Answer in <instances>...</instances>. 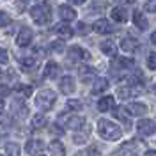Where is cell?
<instances>
[{
  "label": "cell",
  "mask_w": 156,
  "mask_h": 156,
  "mask_svg": "<svg viewBox=\"0 0 156 156\" xmlns=\"http://www.w3.org/2000/svg\"><path fill=\"white\" fill-rule=\"evenodd\" d=\"M98 133L103 136L105 140H119L121 138V129L117 124H114L112 121H107V119H99L98 121Z\"/></svg>",
  "instance_id": "cell-1"
},
{
  "label": "cell",
  "mask_w": 156,
  "mask_h": 156,
  "mask_svg": "<svg viewBox=\"0 0 156 156\" xmlns=\"http://www.w3.org/2000/svg\"><path fill=\"white\" fill-rule=\"evenodd\" d=\"M30 16L37 25H46L51 20V11H50L48 4H37L30 9Z\"/></svg>",
  "instance_id": "cell-2"
},
{
  "label": "cell",
  "mask_w": 156,
  "mask_h": 156,
  "mask_svg": "<svg viewBox=\"0 0 156 156\" xmlns=\"http://www.w3.org/2000/svg\"><path fill=\"white\" fill-rule=\"evenodd\" d=\"M55 99H57L55 92L50 90V89H44V90H41V92L37 94V98H36V105H37L43 112H46V110H50V108L55 105Z\"/></svg>",
  "instance_id": "cell-3"
},
{
  "label": "cell",
  "mask_w": 156,
  "mask_h": 156,
  "mask_svg": "<svg viewBox=\"0 0 156 156\" xmlns=\"http://www.w3.org/2000/svg\"><path fill=\"white\" fill-rule=\"evenodd\" d=\"M136 131L140 133L142 136H149V135H153L156 131V124H154V121H151V119H142L138 124H136Z\"/></svg>",
  "instance_id": "cell-4"
},
{
  "label": "cell",
  "mask_w": 156,
  "mask_h": 156,
  "mask_svg": "<svg viewBox=\"0 0 156 156\" xmlns=\"http://www.w3.org/2000/svg\"><path fill=\"white\" fill-rule=\"evenodd\" d=\"M32 39H34V32L29 29V27H23V29L20 30L18 37H16V43H18V46H29L30 43H32Z\"/></svg>",
  "instance_id": "cell-5"
},
{
  "label": "cell",
  "mask_w": 156,
  "mask_h": 156,
  "mask_svg": "<svg viewBox=\"0 0 156 156\" xmlns=\"http://www.w3.org/2000/svg\"><path fill=\"white\" fill-rule=\"evenodd\" d=\"M68 55L71 60H89L90 58V53H89L87 50H83L82 46H71Z\"/></svg>",
  "instance_id": "cell-6"
},
{
  "label": "cell",
  "mask_w": 156,
  "mask_h": 156,
  "mask_svg": "<svg viewBox=\"0 0 156 156\" xmlns=\"http://www.w3.org/2000/svg\"><path fill=\"white\" fill-rule=\"evenodd\" d=\"M25 149H27V153L30 156H39V154H43V151H44V144L41 140H29Z\"/></svg>",
  "instance_id": "cell-7"
},
{
  "label": "cell",
  "mask_w": 156,
  "mask_h": 156,
  "mask_svg": "<svg viewBox=\"0 0 156 156\" xmlns=\"http://www.w3.org/2000/svg\"><path fill=\"white\" fill-rule=\"evenodd\" d=\"M92 29L96 30L98 34H112V32H114V25H112L108 20L101 18V20H98L96 23L92 25Z\"/></svg>",
  "instance_id": "cell-8"
},
{
  "label": "cell",
  "mask_w": 156,
  "mask_h": 156,
  "mask_svg": "<svg viewBox=\"0 0 156 156\" xmlns=\"http://www.w3.org/2000/svg\"><path fill=\"white\" fill-rule=\"evenodd\" d=\"M126 112L133 117H140V115H144V114H147V107L142 105V103H129L126 107Z\"/></svg>",
  "instance_id": "cell-9"
},
{
  "label": "cell",
  "mask_w": 156,
  "mask_h": 156,
  "mask_svg": "<svg viewBox=\"0 0 156 156\" xmlns=\"http://www.w3.org/2000/svg\"><path fill=\"white\" fill-rule=\"evenodd\" d=\"M83 124H85V119H83V117H80V115H71V117H68V121H66V128L75 129V131L82 129Z\"/></svg>",
  "instance_id": "cell-10"
},
{
  "label": "cell",
  "mask_w": 156,
  "mask_h": 156,
  "mask_svg": "<svg viewBox=\"0 0 156 156\" xmlns=\"http://www.w3.org/2000/svg\"><path fill=\"white\" fill-rule=\"evenodd\" d=\"M58 16L64 21H73V20L76 18V11L73 9L71 5H60L58 7Z\"/></svg>",
  "instance_id": "cell-11"
},
{
  "label": "cell",
  "mask_w": 156,
  "mask_h": 156,
  "mask_svg": "<svg viewBox=\"0 0 156 156\" xmlns=\"http://www.w3.org/2000/svg\"><path fill=\"white\" fill-rule=\"evenodd\" d=\"M114 107H115V99H114V96H105V98H101V99L98 101L99 112H108V110H112Z\"/></svg>",
  "instance_id": "cell-12"
},
{
  "label": "cell",
  "mask_w": 156,
  "mask_h": 156,
  "mask_svg": "<svg viewBox=\"0 0 156 156\" xmlns=\"http://www.w3.org/2000/svg\"><path fill=\"white\" fill-rule=\"evenodd\" d=\"M48 151L51 156H66V149L62 146V142H58V140H51L50 142Z\"/></svg>",
  "instance_id": "cell-13"
},
{
  "label": "cell",
  "mask_w": 156,
  "mask_h": 156,
  "mask_svg": "<svg viewBox=\"0 0 156 156\" xmlns=\"http://www.w3.org/2000/svg\"><path fill=\"white\" fill-rule=\"evenodd\" d=\"M58 71H60L58 64L53 62V60H50L48 64H46V68H44V71H43V76L44 78H57Z\"/></svg>",
  "instance_id": "cell-14"
},
{
  "label": "cell",
  "mask_w": 156,
  "mask_h": 156,
  "mask_svg": "<svg viewBox=\"0 0 156 156\" xmlns=\"http://www.w3.org/2000/svg\"><path fill=\"white\" fill-rule=\"evenodd\" d=\"M99 48H101V51H103L105 55H108V57H115V53H117V46H115V43H114V41H110V39L103 41Z\"/></svg>",
  "instance_id": "cell-15"
},
{
  "label": "cell",
  "mask_w": 156,
  "mask_h": 156,
  "mask_svg": "<svg viewBox=\"0 0 156 156\" xmlns=\"http://www.w3.org/2000/svg\"><path fill=\"white\" fill-rule=\"evenodd\" d=\"M140 92H142V89H135L133 85H129V87H121L117 94L122 99H128V98H131V96H138Z\"/></svg>",
  "instance_id": "cell-16"
},
{
  "label": "cell",
  "mask_w": 156,
  "mask_h": 156,
  "mask_svg": "<svg viewBox=\"0 0 156 156\" xmlns=\"http://www.w3.org/2000/svg\"><path fill=\"white\" fill-rule=\"evenodd\" d=\"M60 90L64 92V94H71V92H75V80L71 76H64L60 80Z\"/></svg>",
  "instance_id": "cell-17"
},
{
  "label": "cell",
  "mask_w": 156,
  "mask_h": 156,
  "mask_svg": "<svg viewBox=\"0 0 156 156\" xmlns=\"http://www.w3.org/2000/svg\"><path fill=\"white\" fill-rule=\"evenodd\" d=\"M121 48L124 50V51H135L136 48H138V41H136L135 37H124L122 41H121Z\"/></svg>",
  "instance_id": "cell-18"
},
{
  "label": "cell",
  "mask_w": 156,
  "mask_h": 156,
  "mask_svg": "<svg viewBox=\"0 0 156 156\" xmlns=\"http://www.w3.org/2000/svg\"><path fill=\"white\" fill-rule=\"evenodd\" d=\"M133 23H135L140 30L147 29V18L142 14V11H133Z\"/></svg>",
  "instance_id": "cell-19"
},
{
  "label": "cell",
  "mask_w": 156,
  "mask_h": 156,
  "mask_svg": "<svg viewBox=\"0 0 156 156\" xmlns=\"http://www.w3.org/2000/svg\"><path fill=\"white\" fill-rule=\"evenodd\" d=\"M133 58H126V57H121V58H115L112 62V68H119V69H129L133 68Z\"/></svg>",
  "instance_id": "cell-20"
},
{
  "label": "cell",
  "mask_w": 156,
  "mask_h": 156,
  "mask_svg": "<svg viewBox=\"0 0 156 156\" xmlns=\"http://www.w3.org/2000/svg\"><path fill=\"white\" fill-rule=\"evenodd\" d=\"M112 18H114V21L124 23L128 20V11L124 9V7H114V9H112Z\"/></svg>",
  "instance_id": "cell-21"
},
{
  "label": "cell",
  "mask_w": 156,
  "mask_h": 156,
  "mask_svg": "<svg viewBox=\"0 0 156 156\" xmlns=\"http://www.w3.org/2000/svg\"><path fill=\"white\" fill-rule=\"evenodd\" d=\"M94 76H96V71L92 68H89V66H82V68H80V78H82V82L89 83Z\"/></svg>",
  "instance_id": "cell-22"
},
{
  "label": "cell",
  "mask_w": 156,
  "mask_h": 156,
  "mask_svg": "<svg viewBox=\"0 0 156 156\" xmlns=\"http://www.w3.org/2000/svg\"><path fill=\"white\" fill-rule=\"evenodd\" d=\"M55 34L57 36H60L62 39H68L73 36V29L69 27V25H64V23H60V25H57L55 27Z\"/></svg>",
  "instance_id": "cell-23"
},
{
  "label": "cell",
  "mask_w": 156,
  "mask_h": 156,
  "mask_svg": "<svg viewBox=\"0 0 156 156\" xmlns=\"http://www.w3.org/2000/svg\"><path fill=\"white\" fill-rule=\"evenodd\" d=\"M108 89V80L107 78H98L92 85V94H99V92H105Z\"/></svg>",
  "instance_id": "cell-24"
},
{
  "label": "cell",
  "mask_w": 156,
  "mask_h": 156,
  "mask_svg": "<svg viewBox=\"0 0 156 156\" xmlns=\"http://www.w3.org/2000/svg\"><path fill=\"white\" fill-rule=\"evenodd\" d=\"M46 126V115H43V114H36V115L32 117V128L34 129H41V128Z\"/></svg>",
  "instance_id": "cell-25"
},
{
  "label": "cell",
  "mask_w": 156,
  "mask_h": 156,
  "mask_svg": "<svg viewBox=\"0 0 156 156\" xmlns=\"http://www.w3.org/2000/svg\"><path fill=\"white\" fill-rule=\"evenodd\" d=\"M20 62H21V68L25 71L34 69V66H36V58L34 57H23V58H20Z\"/></svg>",
  "instance_id": "cell-26"
},
{
  "label": "cell",
  "mask_w": 156,
  "mask_h": 156,
  "mask_svg": "<svg viewBox=\"0 0 156 156\" xmlns=\"http://www.w3.org/2000/svg\"><path fill=\"white\" fill-rule=\"evenodd\" d=\"M5 153H7V156H20V147L11 142L5 146Z\"/></svg>",
  "instance_id": "cell-27"
},
{
  "label": "cell",
  "mask_w": 156,
  "mask_h": 156,
  "mask_svg": "<svg viewBox=\"0 0 156 156\" xmlns=\"http://www.w3.org/2000/svg\"><path fill=\"white\" fill-rule=\"evenodd\" d=\"M16 90H18L20 94L27 96V98L32 94V87H30V85H23V83H18V85H16Z\"/></svg>",
  "instance_id": "cell-28"
},
{
  "label": "cell",
  "mask_w": 156,
  "mask_h": 156,
  "mask_svg": "<svg viewBox=\"0 0 156 156\" xmlns=\"http://www.w3.org/2000/svg\"><path fill=\"white\" fill-rule=\"evenodd\" d=\"M9 23H11V16L7 12L0 11V27H5V25H9Z\"/></svg>",
  "instance_id": "cell-29"
},
{
  "label": "cell",
  "mask_w": 156,
  "mask_h": 156,
  "mask_svg": "<svg viewBox=\"0 0 156 156\" xmlns=\"http://www.w3.org/2000/svg\"><path fill=\"white\" fill-rule=\"evenodd\" d=\"M89 30H90V27H89L87 23H83V21L76 23V32H78V34H82V36H83V34H87Z\"/></svg>",
  "instance_id": "cell-30"
},
{
  "label": "cell",
  "mask_w": 156,
  "mask_h": 156,
  "mask_svg": "<svg viewBox=\"0 0 156 156\" xmlns=\"http://www.w3.org/2000/svg\"><path fill=\"white\" fill-rule=\"evenodd\" d=\"M68 108L69 110H82V101H78V99H69Z\"/></svg>",
  "instance_id": "cell-31"
},
{
  "label": "cell",
  "mask_w": 156,
  "mask_h": 156,
  "mask_svg": "<svg viewBox=\"0 0 156 156\" xmlns=\"http://www.w3.org/2000/svg\"><path fill=\"white\" fill-rule=\"evenodd\" d=\"M147 68L156 69V53H151V55L147 57Z\"/></svg>",
  "instance_id": "cell-32"
},
{
  "label": "cell",
  "mask_w": 156,
  "mask_h": 156,
  "mask_svg": "<svg viewBox=\"0 0 156 156\" xmlns=\"http://www.w3.org/2000/svg\"><path fill=\"white\" fill-rule=\"evenodd\" d=\"M144 7H146V11H149V12H156V0H147Z\"/></svg>",
  "instance_id": "cell-33"
},
{
  "label": "cell",
  "mask_w": 156,
  "mask_h": 156,
  "mask_svg": "<svg viewBox=\"0 0 156 156\" xmlns=\"http://www.w3.org/2000/svg\"><path fill=\"white\" fill-rule=\"evenodd\" d=\"M51 50L60 53V51L64 50V43H62V41H53V43H51Z\"/></svg>",
  "instance_id": "cell-34"
},
{
  "label": "cell",
  "mask_w": 156,
  "mask_h": 156,
  "mask_svg": "<svg viewBox=\"0 0 156 156\" xmlns=\"http://www.w3.org/2000/svg\"><path fill=\"white\" fill-rule=\"evenodd\" d=\"M27 5H29V0H16V7H18L20 12H23Z\"/></svg>",
  "instance_id": "cell-35"
},
{
  "label": "cell",
  "mask_w": 156,
  "mask_h": 156,
  "mask_svg": "<svg viewBox=\"0 0 156 156\" xmlns=\"http://www.w3.org/2000/svg\"><path fill=\"white\" fill-rule=\"evenodd\" d=\"M9 60V55H7V51L4 48H0V64H5Z\"/></svg>",
  "instance_id": "cell-36"
},
{
  "label": "cell",
  "mask_w": 156,
  "mask_h": 156,
  "mask_svg": "<svg viewBox=\"0 0 156 156\" xmlns=\"http://www.w3.org/2000/svg\"><path fill=\"white\" fill-rule=\"evenodd\" d=\"M9 92H11V89L7 87V85H0V94H2V96H7Z\"/></svg>",
  "instance_id": "cell-37"
},
{
  "label": "cell",
  "mask_w": 156,
  "mask_h": 156,
  "mask_svg": "<svg viewBox=\"0 0 156 156\" xmlns=\"http://www.w3.org/2000/svg\"><path fill=\"white\" fill-rule=\"evenodd\" d=\"M76 156H90V151H80L76 153Z\"/></svg>",
  "instance_id": "cell-38"
},
{
  "label": "cell",
  "mask_w": 156,
  "mask_h": 156,
  "mask_svg": "<svg viewBox=\"0 0 156 156\" xmlns=\"http://www.w3.org/2000/svg\"><path fill=\"white\" fill-rule=\"evenodd\" d=\"M151 43H153V44L156 46V30L153 32V34H151Z\"/></svg>",
  "instance_id": "cell-39"
},
{
  "label": "cell",
  "mask_w": 156,
  "mask_h": 156,
  "mask_svg": "<svg viewBox=\"0 0 156 156\" xmlns=\"http://www.w3.org/2000/svg\"><path fill=\"white\" fill-rule=\"evenodd\" d=\"M69 2H71V4H76V5H82L85 0H69Z\"/></svg>",
  "instance_id": "cell-40"
},
{
  "label": "cell",
  "mask_w": 156,
  "mask_h": 156,
  "mask_svg": "<svg viewBox=\"0 0 156 156\" xmlns=\"http://www.w3.org/2000/svg\"><path fill=\"white\" fill-rule=\"evenodd\" d=\"M146 156H156V151H147Z\"/></svg>",
  "instance_id": "cell-41"
},
{
  "label": "cell",
  "mask_w": 156,
  "mask_h": 156,
  "mask_svg": "<svg viewBox=\"0 0 156 156\" xmlns=\"http://www.w3.org/2000/svg\"><path fill=\"white\" fill-rule=\"evenodd\" d=\"M2 110H4V99L0 98V112H2Z\"/></svg>",
  "instance_id": "cell-42"
},
{
  "label": "cell",
  "mask_w": 156,
  "mask_h": 156,
  "mask_svg": "<svg viewBox=\"0 0 156 156\" xmlns=\"http://www.w3.org/2000/svg\"><path fill=\"white\" fill-rule=\"evenodd\" d=\"M154 92H156V85H154Z\"/></svg>",
  "instance_id": "cell-43"
}]
</instances>
